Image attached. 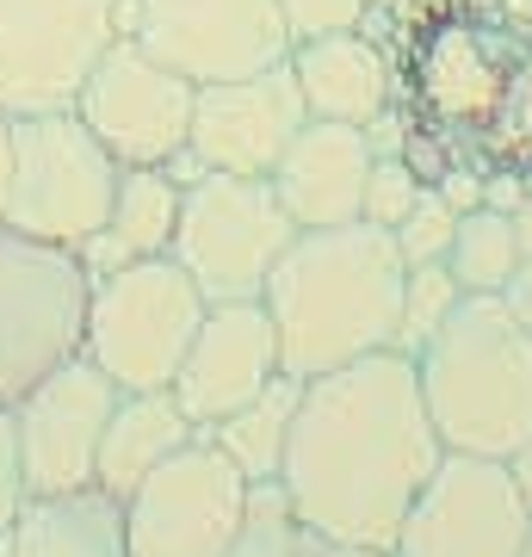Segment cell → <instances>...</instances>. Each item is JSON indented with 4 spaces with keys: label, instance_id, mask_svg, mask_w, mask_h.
Masks as SVG:
<instances>
[{
    "label": "cell",
    "instance_id": "6da1fadb",
    "mask_svg": "<svg viewBox=\"0 0 532 557\" xmlns=\"http://www.w3.org/2000/svg\"><path fill=\"white\" fill-rule=\"evenodd\" d=\"M440 453L446 446L428 421L415 359L372 354L341 372L304 379L279 483L316 539L391 552Z\"/></svg>",
    "mask_w": 532,
    "mask_h": 557
},
{
    "label": "cell",
    "instance_id": "7a4b0ae2",
    "mask_svg": "<svg viewBox=\"0 0 532 557\" xmlns=\"http://www.w3.org/2000/svg\"><path fill=\"white\" fill-rule=\"evenodd\" d=\"M396 106L453 168L532 180V25L502 20L495 0H409Z\"/></svg>",
    "mask_w": 532,
    "mask_h": 557
},
{
    "label": "cell",
    "instance_id": "3957f363",
    "mask_svg": "<svg viewBox=\"0 0 532 557\" xmlns=\"http://www.w3.org/2000/svg\"><path fill=\"white\" fill-rule=\"evenodd\" d=\"M267 317L279 329V359L292 379H322L354 359L396 347L403 304V255L378 223L297 230L267 278Z\"/></svg>",
    "mask_w": 532,
    "mask_h": 557
},
{
    "label": "cell",
    "instance_id": "277c9868",
    "mask_svg": "<svg viewBox=\"0 0 532 557\" xmlns=\"http://www.w3.org/2000/svg\"><path fill=\"white\" fill-rule=\"evenodd\" d=\"M415 384L446 453L508 458L532 434V335L495 298H458L415 354Z\"/></svg>",
    "mask_w": 532,
    "mask_h": 557
},
{
    "label": "cell",
    "instance_id": "5b68a950",
    "mask_svg": "<svg viewBox=\"0 0 532 557\" xmlns=\"http://www.w3.org/2000/svg\"><path fill=\"white\" fill-rule=\"evenodd\" d=\"M119 161L112 149L69 112H32L13 119V161H7V199L0 223L20 236L57 242V248H87L119 193Z\"/></svg>",
    "mask_w": 532,
    "mask_h": 557
},
{
    "label": "cell",
    "instance_id": "8992f818",
    "mask_svg": "<svg viewBox=\"0 0 532 557\" xmlns=\"http://www.w3.org/2000/svg\"><path fill=\"white\" fill-rule=\"evenodd\" d=\"M205 310H211L205 292L168 255L131 260V267L94 273L81 354L94 359L119 391H168Z\"/></svg>",
    "mask_w": 532,
    "mask_h": 557
},
{
    "label": "cell",
    "instance_id": "52a82bcc",
    "mask_svg": "<svg viewBox=\"0 0 532 557\" xmlns=\"http://www.w3.org/2000/svg\"><path fill=\"white\" fill-rule=\"evenodd\" d=\"M292 236L297 223L285 218L273 180L193 174L186 199H180V230L168 260L205 292V304H248L267 292Z\"/></svg>",
    "mask_w": 532,
    "mask_h": 557
},
{
    "label": "cell",
    "instance_id": "ba28073f",
    "mask_svg": "<svg viewBox=\"0 0 532 557\" xmlns=\"http://www.w3.org/2000/svg\"><path fill=\"white\" fill-rule=\"evenodd\" d=\"M94 273L75 248L20 236L0 223V403H13L81 354Z\"/></svg>",
    "mask_w": 532,
    "mask_h": 557
},
{
    "label": "cell",
    "instance_id": "9c48e42d",
    "mask_svg": "<svg viewBox=\"0 0 532 557\" xmlns=\"http://www.w3.org/2000/svg\"><path fill=\"white\" fill-rule=\"evenodd\" d=\"M119 32L193 87L267 75L292 57L279 0H119Z\"/></svg>",
    "mask_w": 532,
    "mask_h": 557
},
{
    "label": "cell",
    "instance_id": "30bf717a",
    "mask_svg": "<svg viewBox=\"0 0 532 557\" xmlns=\"http://www.w3.org/2000/svg\"><path fill=\"white\" fill-rule=\"evenodd\" d=\"M119 38V0H0V112H69Z\"/></svg>",
    "mask_w": 532,
    "mask_h": 557
},
{
    "label": "cell",
    "instance_id": "8fae6325",
    "mask_svg": "<svg viewBox=\"0 0 532 557\" xmlns=\"http://www.w3.org/2000/svg\"><path fill=\"white\" fill-rule=\"evenodd\" d=\"M242 508L248 478L211 446V434H193L124 496V545L131 557H223Z\"/></svg>",
    "mask_w": 532,
    "mask_h": 557
},
{
    "label": "cell",
    "instance_id": "7c38bea8",
    "mask_svg": "<svg viewBox=\"0 0 532 557\" xmlns=\"http://www.w3.org/2000/svg\"><path fill=\"white\" fill-rule=\"evenodd\" d=\"M532 515L508 478V458L440 453L409 515L391 539V557H520Z\"/></svg>",
    "mask_w": 532,
    "mask_h": 557
},
{
    "label": "cell",
    "instance_id": "4fadbf2b",
    "mask_svg": "<svg viewBox=\"0 0 532 557\" xmlns=\"http://www.w3.org/2000/svg\"><path fill=\"white\" fill-rule=\"evenodd\" d=\"M193 81L156 62L137 38H119L81 81L75 119L94 131L119 168H174L193 131Z\"/></svg>",
    "mask_w": 532,
    "mask_h": 557
},
{
    "label": "cell",
    "instance_id": "5bb4252c",
    "mask_svg": "<svg viewBox=\"0 0 532 557\" xmlns=\"http://www.w3.org/2000/svg\"><path fill=\"white\" fill-rule=\"evenodd\" d=\"M304 94H297L292 69L279 62L267 75L248 81H218L193 94V131H186V156L174 161L180 180L193 174H242V180H273L279 156L292 149L304 131Z\"/></svg>",
    "mask_w": 532,
    "mask_h": 557
},
{
    "label": "cell",
    "instance_id": "9a60e30c",
    "mask_svg": "<svg viewBox=\"0 0 532 557\" xmlns=\"http://www.w3.org/2000/svg\"><path fill=\"white\" fill-rule=\"evenodd\" d=\"M112 403H119V384L106 379L87 354L62 359L57 372H44L13 403L32 496H62V490H87L94 483L99 434L112 421Z\"/></svg>",
    "mask_w": 532,
    "mask_h": 557
},
{
    "label": "cell",
    "instance_id": "2e32d148",
    "mask_svg": "<svg viewBox=\"0 0 532 557\" xmlns=\"http://www.w3.org/2000/svg\"><path fill=\"white\" fill-rule=\"evenodd\" d=\"M273 379H285L279 329L267 317V304L248 298V304H211L205 310L168 391L193 416V428H218L223 416H236L242 403H255Z\"/></svg>",
    "mask_w": 532,
    "mask_h": 557
},
{
    "label": "cell",
    "instance_id": "e0dca14e",
    "mask_svg": "<svg viewBox=\"0 0 532 557\" xmlns=\"http://www.w3.org/2000/svg\"><path fill=\"white\" fill-rule=\"evenodd\" d=\"M366 174H372V143L359 124L304 119V131L273 168V193L297 230H335L359 218Z\"/></svg>",
    "mask_w": 532,
    "mask_h": 557
},
{
    "label": "cell",
    "instance_id": "ac0fdd59",
    "mask_svg": "<svg viewBox=\"0 0 532 557\" xmlns=\"http://www.w3.org/2000/svg\"><path fill=\"white\" fill-rule=\"evenodd\" d=\"M285 69H292L310 119H335V124H359L366 131L384 106H396V57L384 44L359 38V32L292 44Z\"/></svg>",
    "mask_w": 532,
    "mask_h": 557
},
{
    "label": "cell",
    "instance_id": "d6986e66",
    "mask_svg": "<svg viewBox=\"0 0 532 557\" xmlns=\"http://www.w3.org/2000/svg\"><path fill=\"white\" fill-rule=\"evenodd\" d=\"M0 557H131L124 545V502L99 483L32 496L20 520L0 533Z\"/></svg>",
    "mask_w": 532,
    "mask_h": 557
},
{
    "label": "cell",
    "instance_id": "ffe728a7",
    "mask_svg": "<svg viewBox=\"0 0 532 557\" xmlns=\"http://www.w3.org/2000/svg\"><path fill=\"white\" fill-rule=\"evenodd\" d=\"M180 199H186V180L174 168H124L99 236L81 248L87 273H112V267H131V260H161L174 248Z\"/></svg>",
    "mask_w": 532,
    "mask_h": 557
},
{
    "label": "cell",
    "instance_id": "44dd1931",
    "mask_svg": "<svg viewBox=\"0 0 532 557\" xmlns=\"http://www.w3.org/2000/svg\"><path fill=\"white\" fill-rule=\"evenodd\" d=\"M193 416L180 409L174 391H119L112 403V421H106V434H99V465H94V483L106 496H131L156 465L193 440Z\"/></svg>",
    "mask_w": 532,
    "mask_h": 557
},
{
    "label": "cell",
    "instance_id": "7402d4cb",
    "mask_svg": "<svg viewBox=\"0 0 532 557\" xmlns=\"http://www.w3.org/2000/svg\"><path fill=\"white\" fill-rule=\"evenodd\" d=\"M297 397H304V379H292V372H285V379H273L255 403H242L236 416H223L218 428H198V434H211V446H218V453L230 458L248 483H279Z\"/></svg>",
    "mask_w": 532,
    "mask_h": 557
},
{
    "label": "cell",
    "instance_id": "603a6c76",
    "mask_svg": "<svg viewBox=\"0 0 532 557\" xmlns=\"http://www.w3.org/2000/svg\"><path fill=\"white\" fill-rule=\"evenodd\" d=\"M520 267V242H514V218L495 211V205H477L465 211L453 230V248H446V273L458 278L465 298H495L502 285Z\"/></svg>",
    "mask_w": 532,
    "mask_h": 557
},
{
    "label": "cell",
    "instance_id": "cb8c5ba5",
    "mask_svg": "<svg viewBox=\"0 0 532 557\" xmlns=\"http://www.w3.org/2000/svg\"><path fill=\"white\" fill-rule=\"evenodd\" d=\"M304 545H310V527L297 520L285 483H248V508L223 557H304Z\"/></svg>",
    "mask_w": 532,
    "mask_h": 557
},
{
    "label": "cell",
    "instance_id": "d4e9b609",
    "mask_svg": "<svg viewBox=\"0 0 532 557\" xmlns=\"http://www.w3.org/2000/svg\"><path fill=\"white\" fill-rule=\"evenodd\" d=\"M458 278L446 273V260H428V267H403V304H396V347L391 354L415 359L428 341L446 329V317L458 310Z\"/></svg>",
    "mask_w": 532,
    "mask_h": 557
},
{
    "label": "cell",
    "instance_id": "484cf974",
    "mask_svg": "<svg viewBox=\"0 0 532 557\" xmlns=\"http://www.w3.org/2000/svg\"><path fill=\"white\" fill-rule=\"evenodd\" d=\"M453 230H458V211L440 199L434 186H421V199H415L409 218L391 230V242H396V255H403V267H428V260H446Z\"/></svg>",
    "mask_w": 532,
    "mask_h": 557
},
{
    "label": "cell",
    "instance_id": "4316f807",
    "mask_svg": "<svg viewBox=\"0 0 532 557\" xmlns=\"http://www.w3.org/2000/svg\"><path fill=\"white\" fill-rule=\"evenodd\" d=\"M428 180L415 174L403 156H372V174H366V199H359V223H378V230H396L409 218V205L421 199Z\"/></svg>",
    "mask_w": 532,
    "mask_h": 557
},
{
    "label": "cell",
    "instance_id": "83f0119b",
    "mask_svg": "<svg viewBox=\"0 0 532 557\" xmlns=\"http://www.w3.org/2000/svg\"><path fill=\"white\" fill-rule=\"evenodd\" d=\"M279 20H285V38L292 44L335 38V32H359L366 0H279Z\"/></svg>",
    "mask_w": 532,
    "mask_h": 557
},
{
    "label": "cell",
    "instance_id": "f1b7e54d",
    "mask_svg": "<svg viewBox=\"0 0 532 557\" xmlns=\"http://www.w3.org/2000/svg\"><path fill=\"white\" fill-rule=\"evenodd\" d=\"M32 502V483H25V453H20V428H13V409L0 403V533L20 520V508Z\"/></svg>",
    "mask_w": 532,
    "mask_h": 557
},
{
    "label": "cell",
    "instance_id": "f546056e",
    "mask_svg": "<svg viewBox=\"0 0 532 557\" xmlns=\"http://www.w3.org/2000/svg\"><path fill=\"white\" fill-rule=\"evenodd\" d=\"M434 193L453 205L458 218H465V211H477V205H483V174H477V168H446V174L434 180Z\"/></svg>",
    "mask_w": 532,
    "mask_h": 557
},
{
    "label": "cell",
    "instance_id": "4dcf8cb0",
    "mask_svg": "<svg viewBox=\"0 0 532 557\" xmlns=\"http://www.w3.org/2000/svg\"><path fill=\"white\" fill-rule=\"evenodd\" d=\"M495 304L514 317V329H527V335H532V260H520V267H514V278L495 292Z\"/></svg>",
    "mask_w": 532,
    "mask_h": 557
},
{
    "label": "cell",
    "instance_id": "1f68e13d",
    "mask_svg": "<svg viewBox=\"0 0 532 557\" xmlns=\"http://www.w3.org/2000/svg\"><path fill=\"white\" fill-rule=\"evenodd\" d=\"M508 478H514V490H520V502H527V515H532V434L508 453Z\"/></svg>",
    "mask_w": 532,
    "mask_h": 557
},
{
    "label": "cell",
    "instance_id": "d6a6232c",
    "mask_svg": "<svg viewBox=\"0 0 532 557\" xmlns=\"http://www.w3.org/2000/svg\"><path fill=\"white\" fill-rule=\"evenodd\" d=\"M304 557H391V552H378V545H341V539H316L310 533Z\"/></svg>",
    "mask_w": 532,
    "mask_h": 557
},
{
    "label": "cell",
    "instance_id": "836d02e7",
    "mask_svg": "<svg viewBox=\"0 0 532 557\" xmlns=\"http://www.w3.org/2000/svg\"><path fill=\"white\" fill-rule=\"evenodd\" d=\"M508 218H514V242H520V260H532V186L520 193V205H514Z\"/></svg>",
    "mask_w": 532,
    "mask_h": 557
},
{
    "label": "cell",
    "instance_id": "e575fe53",
    "mask_svg": "<svg viewBox=\"0 0 532 557\" xmlns=\"http://www.w3.org/2000/svg\"><path fill=\"white\" fill-rule=\"evenodd\" d=\"M7 161H13V119L0 112V199H7Z\"/></svg>",
    "mask_w": 532,
    "mask_h": 557
},
{
    "label": "cell",
    "instance_id": "d590c367",
    "mask_svg": "<svg viewBox=\"0 0 532 557\" xmlns=\"http://www.w3.org/2000/svg\"><path fill=\"white\" fill-rule=\"evenodd\" d=\"M366 7H384V13H403V7H409V0H366Z\"/></svg>",
    "mask_w": 532,
    "mask_h": 557
},
{
    "label": "cell",
    "instance_id": "8d00e7d4",
    "mask_svg": "<svg viewBox=\"0 0 532 557\" xmlns=\"http://www.w3.org/2000/svg\"><path fill=\"white\" fill-rule=\"evenodd\" d=\"M520 557H532V539H527V552H520Z\"/></svg>",
    "mask_w": 532,
    "mask_h": 557
}]
</instances>
